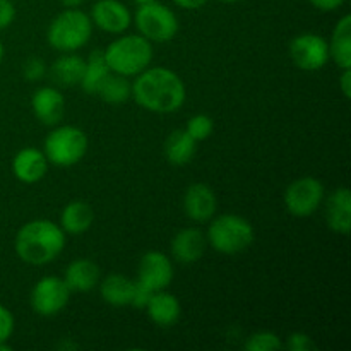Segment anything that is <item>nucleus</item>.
Returning a JSON list of instances; mask_svg holds the SVG:
<instances>
[{"label": "nucleus", "mask_w": 351, "mask_h": 351, "mask_svg": "<svg viewBox=\"0 0 351 351\" xmlns=\"http://www.w3.org/2000/svg\"><path fill=\"white\" fill-rule=\"evenodd\" d=\"M132 86V95L143 108L156 113H171L185 101L182 79L170 69H144Z\"/></svg>", "instance_id": "obj_1"}, {"label": "nucleus", "mask_w": 351, "mask_h": 351, "mask_svg": "<svg viewBox=\"0 0 351 351\" xmlns=\"http://www.w3.org/2000/svg\"><path fill=\"white\" fill-rule=\"evenodd\" d=\"M65 247L64 230L47 219L26 223L17 232L16 252L24 263L43 266L53 261Z\"/></svg>", "instance_id": "obj_2"}, {"label": "nucleus", "mask_w": 351, "mask_h": 351, "mask_svg": "<svg viewBox=\"0 0 351 351\" xmlns=\"http://www.w3.org/2000/svg\"><path fill=\"white\" fill-rule=\"evenodd\" d=\"M103 55L110 71L127 77V75L141 74L144 69H147L153 58V47L147 38L130 34L113 41L103 51Z\"/></svg>", "instance_id": "obj_3"}, {"label": "nucleus", "mask_w": 351, "mask_h": 351, "mask_svg": "<svg viewBox=\"0 0 351 351\" xmlns=\"http://www.w3.org/2000/svg\"><path fill=\"white\" fill-rule=\"evenodd\" d=\"M91 19L82 10L69 9L58 14L48 27V43L60 51H74L91 38Z\"/></svg>", "instance_id": "obj_4"}, {"label": "nucleus", "mask_w": 351, "mask_h": 351, "mask_svg": "<svg viewBox=\"0 0 351 351\" xmlns=\"http://www.w3.org/2000/svg\"><path fill=\"white\" fill-rule=\"evenodd\" d=\"M208 242L221 254H239L254 242V230L237 215L218 216L208 230Z\"/></svg>", "instance_id": "obj_5"}, {"label": "nucleus", "mask_w": 351, "mask_h": 351, "mask_svg": "<svg viewBox=\"0 0 351 351\" xmlns=\"http://www.w3.org/2000/svg\"><path fill=\"white\" fill-rule=\"evenodd\" d=\"M88 137L81 129L64 125L48 134L45 139V156L57 167H72L84 158Z\"/></svg>", "instance_id": "obj_6"}, {"label": "nucleus", "mask_w": 351, "mask_h": 351, "mask_svg": "<svg viewBox=\"0 0 351 351\" xmlns=\"http://www.w3.org/2000/svg\"><path fill=\"white\" fill-rule=\"evenodd\" d=\"M139 5L136 12V24L141 34L147 40L160 41V43L173 40L178 31V21L173 10L154 0Z\"/></svg>", "instance_id": "obj_7"}, {"label": "nucleus", "mask_w": 351, "mask_h": 351, "mask_svg": "<svg viewBox=\"0 0 351 351\" xmlns=\"http://www.w3.org/2000/svg\"><path fill=\"white\" fill-rule=\"evenodd\" d=\"M324 199V187L317 178L304 177L290 184L285 192V204L288 211L297 218H307L314 215L322 204Z\"/></svg>", "instance_id": "obj_8"}, {"label": "nucleus", "mask_w": 351, "mask_h": 351, "mask_svg": "<svg viewBox=\"0 0 351 351\" xmlns=\"http://www.w3.org/2000/svg\"><path fill=\"white\" fill-rule=\"evenodd\" d=\"M69 297L71 290L62 278L45 276L34 285L31 291V307L36 314L50 317L67 305Z\"/></svg>", "instance_id": "obj_9"}, {"label": "nucleus", "mask_w": 351, "mask_h": 351, "mask_svg": "<svg viewBox=\"0 0 351 351\" xmlns=\"http://www.w3.org/2000/svg\"><path fill=\"white\" fill-rule=\"evenodd\" d=\"M290 57L298 69L319 71L329 60V43L319 34H300L291 40Z\"/></svg>", "instance_id": "obj_10"}, {"label": "nucleus", "mask_w": 351, "mask_h": 351, "mask_svg": "<svg viewBox=\"0 0 351 351\" xmlns=\"http://www.w3.org/2000/svg\"><path fill=\"white\" fill-rule=\"evenodd\" d=\"M173 280V266L171 261L161 252L144 254L139 263V280L149 290H165Z\"/></svg>", "instance_id": "obj_11"}, {"label": "nucleus", "mask_w": 351, "mask_h": 351, "mask_svg": "<svg viewBox=\"0 0 351 351\" xmlns=\"http://www.w3.org/2000/svg\"><path fill=\"white\" fill-rule=\"evenodd\" d=\"M93 23L106 33H123L130 26V12L119 0H98L93 7Z\"/></svg>", "instance_id": "obj_12"}, {"label": "nucleus", "mask_w": 351, "mask_h": 351, "mask_svg": "<svg viewBox=\"0 0 351 351\" xmlns=\"http://www.w3.org/2000/svg\"><path fill=\"white\" fill-rule=\"evenodd\" d=\"M184 211L194 221H208L216 213V195L208 185L194 184L184 197Z\"/></svg>", "instance_id": "obj_13"}, {"label": "nucleus", "mask_w": 351, "mask_h": 351, "mask_svg": "<svg viewBox=\"0 0 351 351\" xmlns=\"http://www.w3.org/2000/svg\"><path fill=\"white\" fill-rule=\"evenodd\" d=\"M33 112L36 119L45 125H55L62 120L65 112L64 95L57 89L41 88L38 89L31 99Z\"/></svg>", "instance_id": "obj_14"}, {"label": "nucleus", "mask_w": 351, "mask_h": 351, "mask_svg": "<svg viewBox=\"0 0 351 351\" xmlns=\"http://www.w3.org/2000/svg\"><path fill=\"white\" fill-rule=\"evenodd\" d=\"M326 219L332 232L348 235L351 228V192L346 187L332 192L326 201Z\"/></svg>", "instance_id": "obj_15"}, {"label": "nucleus", "mask_w": 351, "mask_h": 351, "mask_svg": "<svg viewBox=\"0 0 351 351\" xmlns=\"http://www.w3.org/2000/svg\"><path fill=\"white\" fill-rule=\"evenodd\" d=\"M47 156L34 147L21 149L12 161L14 175L17 177V180L24 182V184H34V182L41 180L47 173Z\"/></svg>", "instance_id": "obj_16"}, {"label": "nucleus", "mask_w": 351, "mask_h": 351, "mask_svg": "<svg viewBox=\"0 0 351 351\" xmlns=\"http://www.w3.org/2000/svg\"><path fill=\"white\" fill-rule=\"evenodd\" d=\"M206 250V239L199 230L187 228L171 240V254L178 263L191 264L201 259Z\"/></svg>", "instance_id": "obj_17"}, {"label": "nucleus", "mask_w": 351, "mask_h": 351, "mask_svg": "<svg viewBox=\"0 0 351 351\" xmlns=\"http://www.w3.org/2000/svg\"><path fill=\"white\" fill-rule=\"evenodd\" d=\"M147 314L154 324L161 328H170L180 317V304L171 293L163 290H158L151 295L149 302L146 305Z\"/></svg>", "instance_id": "obj_18"}, {"label": "nucleus", "mask_w": 351, "mask_h": 351, "mask_svg": "<svg viewBox=\"0 0 351 351\" xmlns=\"http://www.w3.org/2000/svg\"><path fill=\"white\" fill-rule=\"evenodd\" d=\"M65 283L71 291H89L99 281V267L89 259H77L65 271Z\"/></svg>", "instance_id": "obj_19"}, {"label": "nucleus", "mask_w": 351, "mask_h": 351, "mask_svg": "<svg viewBox=\"0 0 351 351\" xmlns=\"http://www.w3.org/2000/svg\"><path fill=\"white\" fill-rule=\"evenodd\" d=\"M329 57L341 69H351V16L346 14L332 31Z\"/></svg>", "instance_id": "obj_20"}, {"label": "nucleus", "mask_w": 351, "mask_h": 351, "mask_svg": "<svg viewBox=\"0 0 351 351\" xmlns=\"http://www.w3.org/2000/svg\"><path fill=\"white\" fill-rule=\"evenodd\" d=\"M95 219L93 208L84 201H74L67 204L60 216V228L72 235H81L88 232Z\"/></svg>", "instance_id": "obj_21"}, {"label": "nucleus", "mask_w": 351, "mask_h": 351, "mask_svg": "<svg viewBox=\"0 0 351 351\" xmlns=\"http://www.w3.org/2000/svg\"><path fill=\"white\" fill-rule=\"evenodd\" d=\"M101 297L115 307L130 305L134 297V281L122 274H110L101 283Z\"/></svg>", "instance_id": "obj_22"}, {"label": "nucleus", "mask_w": 351, "mask_h": 351, "mask_svg": "<svg viewBox=\"0 0 351 351\" xmlns=\"http://www.w3.org/2000/svg\"><path fill=\"white\" fill-rule=\"evenodd\" d=\"M165 154L171 165L191 163L195 154V141L187 134V130H175L168 136L165 143Z\"/></svg>", "instance_id": "obj_23"}, {"label": "nucleus", "mask_w": 351, "mask_h": 351, "mask_svg": "<svg viewBox=\"0 0 351 351\" xmlns=\"http://www.w3.org/2000/svg\"><path fill=\"white\" fill-rule=\"evenodd\" d=\"M84 69V58L77 55H64L51 67V75H53V81L60 86H74L81 82Z\"/></svg>", "instance_id": "obj_24"}, {"label": "nucleus", "mask_w": 351, "mask_h": 351, "mask_svg": "<svg viewBox=\"0 0 351 351\" xmlns=\"http://www.w3.org/2000/svg\"><path fill=\"white\" fill-rule=\"evenodd\" d=\"M110 67L105 60V55L101 50H95L89 55L88 62H86L84 75L81 79V86L88 95H96L101 82L105 81L106 75L110 74Z\"/></svg>", "instance_id": "obj_25"}, {"label": "nucleus", "mask_w": 351, "mask_h": 351, "mask_svg": "<svg viewBox=\"0 0 351 351\" xmlns=\"http://www.w3.org/2000/svg\"><path fill=\"white\" fill-rule=\"evenodd\" d=\"M99 98L106 103H112V105H120V103H125L127 99L132 95V88H130L129 81L125 79V75L120 74H112L110 72L106 75L105 81L101 82V86L98 88Z\"/></svg>", "instance_id": "obj_26"}, {"label": "nucleus", "mask_w": 351, "mask_h": 351, "mask_svg": "<svg viewBox=\"0 0 351 351\" xmlns=\"http://www.w3.org/2000/svg\"><path fill=\"white\" fill-rule=\"evenodd\" d=\"M247 351H276L281 348V341L274 332H256L250 336L243 346Z\"/></svg>", "instance_id": "obj_27"}, {"label": "nucleus", "mask_w": 351, "mask_h": 351, "mask_svg": "<svg viewBox=\"0 0 351 351\" xmlns=\"http://www.w3.org/2000/svg\"><path fill=\"white\" fill-rule=\"evenodd\" d=\"M213 120L208 115H195L189 120L187 134L194 141H204L211 136Z\"/></svg>", "instance_id": "obj_28"}, {"label": "nucleus", "mask_w": 351, "mask_h": 351, "mask_svg": "<svg viewBox=\"0 0 351 351\" xmlns=\"http://www.w3.org/2000/svg\"><path fill=\"white\" fill-rule=\"evenodd\" d=\"M45 74H47V65L41 58H27L26 64H24V75H26L27 81H40Z\"/></svg>", "instance_id": "obj_29"}, {"label": "nucleus", "mask_w": 351, "mask_h": 351, "mask_svg": "<svg viewBox=\"0 0 351 351\" xmlns=\"http://www.w3.org/2000/svg\"><path fill=\"white\" fill-rule=\"evenodd\" d=\"M288 350L291 351H311V350H317V346L314 345L311 336L304 335V332H293V335L288 338L287 343Z\"/></svg>", "instance_id": "obj_30"}, {"label": "nucleus", "mask_w": 351, "mask_h": 351, "mask_svg": "<svg viewBox=\"0 0 351 351\" xmlns=\"http://www.w3.org/2000/svg\"><path fill=\"white\" fill-rule=\"evenodd\" d=\"M154 291L149 290V288L146 287V285H143L141 281H134V297H132V305L137 308H144L147 305V302H149L151 295H153Z\"/></svg>", "instance_id": "obj_31"}, {"label": "nucleus", "mask_w": 351, "mask_h": 351, "mask_svg": "<svg viewBox=\"0 0 351 351\" xmlns=\"http://www.w3.org/2000/svg\"><path fill=\"white\" fill-rule=\"evenodd\" d=\"M14 331V317L3 305H0V343H5Z\"/></svg>", "instance_id": "obj_32"}, {"label": "nucleus", "mask_w": 351, "mask_h": 351, "mask_svg": "<svg viewBox=\"0 0 351 351\" xmlns=\"http://www.w3.org/2000/svg\"><path fill=\"white\" fill-rule=\"evenodd\" d=\"M16 17V9L9 0H0V29H5L10 26Z\"/></svg>", "instance_id": "obj_33"}, {"label": "nucleus", "mask_w": 351, "mask_h": 351, "mask_svg": "<svg viewBox=\"0 0 351 351\" xmlns=\"http://www.w3.org/2000/svg\"><path fill=\"white\" fill-rule=\"evenodd\" d=\"M311 3L317 7V9L324 10V12H331V10L341 7L345 0H311Z\"/></svg>", "instance_id": "obj_34"}, {"label": "nucleus", "mask_w": 351, "mask_h": 351, "mask_svg": "<svg viewBox=\"0 0 351 351\" xmlns=\"http://www.w3.org/2000/svg\"><path fill=\"white\" fill-rule=\"evenodd\" d=\"M341 91L345 95V98H351V69H343Z\"/></svg>", "instance_id": "obj_35"}, {"label": "nucleus", "mask_w": 351, "mask_h": 351, "mask_svg": "<svg viewBox=\"0 0 351 351\" xmlns=\"http://www.w3.org/2000/svg\"><path fill=\"white\" fill-rule=\"evenodd\" d=\"M182 9H201L208 0H173Z\"/></svg>", "instance_id": "obj_36"}, {"label": "nucleus", "mask_w": 351, "mask_h": 351, "mask_svg": "<svg viewBox=\"0 0 351 351\" xmlns=\"http://www.w3.org/2000/svg\"><path fill=\"white\" fill-rule=\"evenodd\" d=\"M60 2L64 3L65 7H71V9H72V7H79V5H81V3L84 2V0H60Z\"/></svg>", "instance_id": "obj_37"}, {"label": "nucleus", "mask_w": 351, "mask_h": 351, "mask_svg": "<svg viewBox=\"0 0 351 351\" xmlns=\"http://www.w3.org/2000/svg\"><path fill=\"white\" fill-rule=\"evenodd\" d=\"M0 351H10V346L5 343H0Z\"/></svg>", "instance_id": "obj_38"}, {"label": "nucleus", "mask_w": 351, "mask_h": 351, "mask_svg": "<svg viewBox=\"0 0 351 351\" xmlns=\"http://www.w3.org/2000/svg\"><path fill=\"white\" fill-rule=\"evenodd\" d=\"M2 57H3V45L2 41H0V62H2Z\"/></svg>", "instance_id": "obj_39"}, {"label": "nucleus", "mask_w": 351, "mask_h": 351, "mask_svg": "<svg viewBox=\"0 0 351 351\" xmlns=\"http://www.w3.org/2000/svg\"><path fill=\"white\" fill-rule=\"evenodd\" d=\"M137 3H146V2H153V0H136Z\"/></svg>", "instance_id": "obj_40"}, {"label": "nucleus", "mask_w": 351, "mask_h": 351, "mask_svg": "<svg viewBox=\"0 0 351 351\" xmlns=\"http://www.w3.org/2000/svg\"><path fill=\"white\" fill-rule=\"evenodd\" d=\"M221 2H226V3H233V2H239V0H221Z\"/></svg>", "instance_id": "obj_41"}]
</instances>
